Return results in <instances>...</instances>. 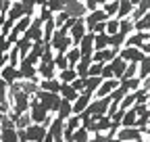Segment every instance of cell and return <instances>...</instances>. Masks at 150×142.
<instances>
[{"instance_id": "obj_5", "label": "cell", "mask_w": 150, "mask_h": 142, "mask_svg": "<svg viewBox=\"0 0 150 142\" xmlns=\"http://www.w3.org/2000/svg\"><path fill=\"white\" fill-rule=\"evenodd\" d=\"M29 142H44L48 136V126L46 123H31L29 128H25Z\"/></svg>"}, {"instance_id": "obj_1", "label": "cell", "mask_w": 150, "mask_h": 142, "mask_svg": "<svg viewBox=\"0 0 150 142\" xmlns=\"http://www.w3.org/2000/svg\"><path fill=\"white\" fill-rule=\"evenodd\" d=\"M33 96H38L46 107H48V111L52 113V115H56L59 113V109H61V104H63V96H61V92H50V90H38Z\"/></svg>"}, {"instance_id": "obj_28", "label": "cell", "mask_w": 150, "mask_h": 142, "mask_svg": "<svg viewBox=\"0 0 150 142\" xmlns=\"http://www.w3.org/2000/svg\"><path fill=\"white\" fill-rule=\"evenodd\" d=\"M54 63H56V67H59V71H63V69L71 67V63H69V57H67V52H56V57H54Z\"/></svg>"}, {"instance_id": "obj_41", "label": "cell", "mask_w": 150, "mask_h": 142, "mask_svg": "<svg viewBox=\"0 0 150 142\" xmlns=\"http://www.w3.org/2000/svg\"><path fill=\"white\" fill-rule=\"evenodd\" d=\"M142 50L146 52V55H150V40H148V42H144V46H142Z\"/></svg>"}, {"instance_id": "obj_20", "label": "cell", "mask_w": 150, "mask_h": 142, "mask_svg": "<svg viewBox=\"0 0 150 142\" xmlns=\"http://www.w3.org/2000/svg\"><path fill=\"white\" fill-rule=\"evenodd\" d=\"M138 128V111L134 109V107H129V109L125 111V117H123V128Z\"/></svg>"}, {"instance_id": "obj_31", "label": "cell", "mask_w": 150, "mask_h": 142, "mask_svg": "<svg viewBox=\"0 0 150 142\" xmlns=\"http://www.w3.org/2000/svg\"><path fill=\"white\" fill-rule=\"evenodd\" d=\"M121 29V19H119V17H110V19L106 21V31L112 36V33H117Z\"/></svg>"}, {"instance_id": "obj_2", "label": "cell", "mask_w": 150, "mask_h": 142, "mask_svg": "<svg viewBox=\"0 0 150 142\" xmlns=\"http://www.w3.org/2000/svg\"><path fill=\"white\" fill-rule=\"evenodd\" d=\"M52 48L56 50V52H67L69 48H73L75 44H73V38H71V33H65L63 29H56V33H54V38H52Z\"/></svg>"}, {"instance_id": "obj_6", "label": "cell", "mask_w": 150, "mask_h": 142, "mask_svg": "<svg viewBox=\"0 0 150 142\" xmlns=\"http://www.w3.org/2000/svg\"><path fill=\"white\" fill-rule=\"evenodd\" d=\"M119 55L125 59V61H129V63H142L148 55L142 50V48H138V46H123L121 50H119Z\"/></svg>"}, {"instance_id": "obj_13", "label": "cell", "mask_w": 150, "mask_h": 142, "mask_svg": "<svg viewBox=\"0 0 150 142\" xmlns=\"http://www.w3.org/2000/svg\"><path fill=\"white\" fill-rule=\"evenodd\" d=\"M25 15H27L25 4L21 2V0H15V2H13V6H11V11H8V19L19 21V19H21V17H25Z\"/></svg>"}, {"instance_id": "obj_22", "label": "cell", "mask_w": 150, "mask_h": 142, "mask_svg": "<svg viewBox=\"0 0 150 142\" xmlns=\"http://www.w3.org/2000/svg\"><path fill=\"white\" fill-rule=\"evenodd\" d=\"M134 9L136 6L131 4L129 0H119V13H117V17H119V19H127V17L134 13Z\"/></svg>"}, {"instance_id": "obj_27", "label": "cell", "mask_w": 150, "mask_h": 142, "mask_svg": "<svg viewBox=\"0 0 150 142\" xmlns=\"http://www.w3.org/2000/svg\"><path fill=\"white\" fill-rule=\"evenodd\" d=\"M125 40H127V36H125V33H121V31H117V33H112V36H110V46L121 50V48L125 46Z\"/></svg>"}, {"instance_id": "obj_7", "label": "cell", "mask_w": 150, "mask_h": 142, "mask_svg": "<svg viewBox=\"0 0 150 142\" xmlns=\"http://www.w3.org/2000/svg\"><path fill=\"white\" fill-rule=\"evenodd\" d=\"M71 38H73V44L79 46V42L83 40V36L88 33V23H86V17H77V21H75V25L71 27Z\"/></svg>"}, {"instance_id": "obj_32", "label": "cell", "mask_w": 150, "mask_h": 142, "mask_svg": "<svg viewBox=\"0 0 150 142\" xmlns=\"http://www.w3.org/2000/svg\"><path fill=\"white\" fill-rule=\"evenodd\" d=\"M102 9L108 13V17H117V13H119V0H108Z\"/></svg>"}, {"instance_id": "obj_42", "label": "cell", "mask_w": 150, "mask_h": 142, "mask_svg": "<svg viewBox=\"0 0 150 142\" xmlns=\"http://www.w3.org/2000/svg\"><path fill=\"white\" fill-rule=\"evenodd\" d=\"M129 2H131V4H134V6H138V4L142 2V0H129Z\"/></svg>"}, {"instance_id": "obj_15", "label": "cell", "mask_w": 150, "mask_h": 142, "mask_svg": "<svg viewBox=\"0 0 150 142\" xmlns=\"http://www.w3.org/2000/svg\"><path fill=\"white\" fill-rule=\"evenodd\" d=\"M15 46L19 48V52H21V59H23V57H27L29 52H31V48H33V40H29L27 36L23 33L21 38H19V40L15 42Z\"/></svg>"}, {"instance_id": "obj_24", "label": "cell", "mask_w": 150, "mask_h": 142, "mask_svg": "<svg viewBox=\"0 0 150 142\" xmlns=\"http://www.w3.org/2000/svg\"><path fill=\"white\" fill-rule=\"evenodd\" d=\"M92 140V132L88 130V128H77L75 130V134H73V142H90Z\"/></svg>"}, {"instance_id": "obj_29", "label": "cell", "mask_w": 150, "mask_h": 142, "mask_svg": "<svg viewBox=\"0 0 150 142\" xmlns=\"http://www.w3.org/2000/svg\"><path fill=\"white\" fill-rule=\"evenodd\" d=\"M136 31H150V11L136 21Z\"/></svg>"}, {"instance_id": "obj_11", "label": "cell", "mask_w": 150, "mask_h": 142, "mask_svg": "<svg viewBox=\"0 0 150 142\" xmlns=\"http://www.w3.org/2000/svg\"><path fill=\"white\" fill-rule=\"evenodd\" d=\"M110 17H108V13L100 6V9H96V11H90L88 15H86V23H88V31L96 25V23H100V21H108Z\"/></svg>"}, {"instance_id": "obj_16", "label": "cell", "mask_w": 150, "mask_h": 142, "mask_svg": "<svg viewBox=\"0 0 150 142\" xmlns=\"http://www.w3.org/2000/svg\"><path fill=\"white\" fill-rule=\"evenodd\" d=\"M79 94H81V92H77V88H75L73 84H65V82H63V88H61V96H63V98L75 102V100L79 98Z\"/></svg>"}, {"instance_id": "obj_39", "label": "cell", "mask_w": 150, "mask_h": 142, "mask_svg": "<svg viewBox=\"0 0 150 142\" xmlns=\"http://www.w3.org/2000/svg\"><path fill=\"white\" fill-rule=\"evenodd\" d=\"M73 86L77 88V92H86V80L83 77H77V80L73 82Z\"/></svg>"}, {"instance_id": "obj_26", "label": "cell", "mask_w": 150, "mask_h": 142, "mask_svg": "<svg viewBox=\"0 0 150 142\" xmlns=\"http://www.w3.org/2000/svg\"><path fill=\"white\" fill-rule=\"evenodd\" d=\"M67 57H69V63H71V67H75V65H77L79 61H81V48L79 46H73V48H69L67 50Z\"/></svg>"}, {"instance_id": "obj_33", "label": "cell", "mask_w": 150, "mask_h": 142, "mask_svg": "<svg viewBox=\"0 0 150 142\" xmlns=\"http://www.w3.org/2000/svg\"><path fill=\"white\" fill-rule=\"evenodd\" d=\"M69 19H71V15H69V11H67V9L54 15V21H56V27H63V25H65V23H67Z\"/></svg>"}, {"instance_id": "obj_17", "label": "cell", "mask_w": 150, "mask_h": 142, "mask_svg": "<svg viewBox=\"0 0 150 142\" xmlns=\"http://www.w3.org/2000/svg\"><path fill=\"white\" fill-rule=\"evenodd\" d=\"M0 140H2V142H21V140H19V130H17V128L2 126V134H0Z\"/></svg>"}, {"instance_id": "obj_40", "label": "cell", "mask_w": 150, "mask_h": 142, "mask_svg": "<svg viewBox=\"0 0 150 142\" xmlns=\"http://www.w3.org/2000/svg\"><path fill=\"white\" fill-rule=\"evenodd\" d=\"M90 31H94V33H102V31H106V21H100V23H96Z\"/></svg>"}, {"instance_id": "obj_23", "label": "cell", "mask_w": 150, "mask_h": 142, "mask_svg": "<svg viewBox=\"0 0 150 142\" xmlns=\"http://www.w3.org/2000/svg\"><path fill=\"white\" fill-rule=\"evenodd\" d=\"M102 82H104L102 75H90V77L86 80V90H92L94 94H96V90L102 86Z\"/></svg>"}, {"instance_id": "obj_37", "label": "cell", "mask_w": 150, "mask_h": 142, "mask_svg": "<svg viewBox=\"0 0 150 142\" xmlns=\"http://www.w3.org/2000/svg\"><path fill=\"white\" fill-rule=\"evenodd\" d=\"M21 2L25 4V9H27V15H33V9L38 6V2H40V0H21Z\"/></svg>"}, {"instance_id": "obj_35", "label": "cell", "mask_w": 150, "mask_h": 142, "mask_svg": "<svg viewBox=\"0 0 150 142\" xmlns=\"http://www.w3.org/2000/svg\"><path fill=\"white\" fill-rule=\"evenodd\" d=\"M142 80H146V77H150V57H146L142 63H140V73H138Z\"/></svg>"}, {"instance_id": "obj_10", "label": "cell", "mask_w": 150, "mask_h": 142, "mask_svg": "<svg viewBox=\"0 0 150 142\" xmlns=\"http://www.w3.org/2000/svg\"><path fill=\"white\" fill-rule=\"evenodd\" d=\"M94 98H96V96H94V92H92V90H86V92H81V94H79V98L73 102V113H75V115L83 113V111L88 109V107H90V102H92Z\"/></svg>"}, {"instance_id": "obj_18", "label": "cell", "mask_w": 150, "mask_h": 142, "mask_svg": "<svg viewBox=\"0 0 150 142\" xmlns=\"http://www.w3.org/2000/svg\"><path fill=\"white\" fill-rule=\"evenodd\" d=\"M40 88L42 90H50V92H61L63 82L59 77H52V80H40Z\"/></svg>"}, {"instance_id": "obj_19", "label": "cell", "mask_w": 150, "mask_h": 142, "mask_svg": "<svg viewBox=\"0 0 150 142\" xmlns=\"http://www.w3.org/2000/svg\"><path fill=\"white\" fill-rule=\"evenodd\" d=\"M77 77H79V73H77V69H75V67H67V69L59 71V80L65 82V84H73Z\"/></svg>"}, {"instance_id": "obj_8", "label": "cell", "mask_w": 150, "mask_h": 142, "mask_svg": "<svg viewBox=\"0 0 150 142\" xmlns=\"http://www.w3.org/2000/svg\"><path fill=\"white\" fill-rule=\"evenodd\" d=\"M44 19L42 17H35L33 19V23L29 25V29L25 31V36L29 40H33V42H38V40H44Z\"/></svg>"}, {"instance_id": "obj_25", "label": "cell", "mask_w": 150, "mask_h": 142, "mask_svg": "<svg viewBox=\"0 0 150 142\" xmlns=\"http://www.w3.org/2000/svg\"><path fill=\"white\" fill-rule=\"evenodd\" d=\"M110 46V33L108 31H102V33H96V50H104Z\"/></svg>"}, {"instance_id": "obj_9", "label": "cell", "mask_w": 150, "mask_h": 142, "mask_svg": "<svg viewBox=\"0 0 150 142\" xmlns=\"http://www.w3.org/2000/svg\"><path fill=\"white\" fill-rule=\"evenodd\" d=\"M119 86H121V80H119V77H110V80H104V82H102V86H100L98 90H96V94H94V96H96V98L110 96V94L115 92Z\"/></svg>"}, {"instance_id": "obj_4", "label": "cell", "mask_w": 150, "mask_h": 142, "mask_svg": "<svg viewBox=\"0 0 150 142\" xmlns=\"http://www.w3.org/2000/svg\"><path fill=\"white\" fill-rule=\"evenodd\" d=\"M144 132L140 130V128H121L119 132H117V140L119 142H146L144 138Z\"/></svg>"}, {"instance_id": "obj_3", "label": "cell", "mask_w": 150, "mask_h": 142, "mask_svg": "<svg viewBox=\"0 0 150 142\" xmlns=\"http://www.w3.org/2000/svg\"><path fill=\"white\" fill-rule=\"evenodd\" d=\"M0 77H2V82L4 84H8V86H15L17 82H21L23 80V73H21V69L19 67H15V65H4L2 69H0Z\"/></svg>"}, {"instance_id": "obj_21", "label": "cell", "mask_w": 150, "mask_h": 142, "mask_svg": "<svg viewBox=\"0 0 150 142\" xmlns=\"http://www.w3.org/2000/svg\"><path fill=\"white\" fill-rule=\"evenodd\" d=\"M56 115H59L61 119H69L71 115H75L73 113V100H67V98H63V104H61V109H59V113H56Z\"/></svg>"}, {"instance_id": "obj_36", "label": "cell", "mask_w": 150, "mask_h": 142, "mask_svg": "<svg viewBox=\"0 0 150 142\" xmlns=\"http://www.w3.org/2000/svg\"><path fill=\"white\" fill-rule=\"evenodd\" d=\"M104 65H106V63H96V61H94V63H92V67H90V75H102Z\"/></svg>"}, {"instance_id": "obj_30", "label": "cell", "mask_w": 150, "mask_h": 142, "mask_svg": "<svg viewBox=\"0 0 150 142\" xmlns=\"http://www.w3.org/2000/svg\"><path fill=\"white\" fill-rule=\"evenodd\" d=\"M15 121H17V130H25V128H29L31 123H33V119H31L29 113H23L21 117H17Z\"/></svg>"}, {"instance_id": "obj_34", "label": "cell", "mask_w": 150, "mask_h": 142, "mask_svg": "<svg viewBox=\"0 0 150 142\" xmlns=\"http://www.w3.org/2000/svg\"><path fill=\"white\" fill-rule=\"evenodd\" d=\"M46 6H48V9L56 15V13L65 11V6H67V4H65V0H48V4H46Z\"/></svg>"}, {"instance_id": "obj_38", "label": "cell", "mask_w": 150, "mask_h": 142, "mask_svg": "<svg viewBox=\"0 0 150 142\" xmlns=\"http://www.w3.org/2000/svg\"><path fill=\"white\" fill-rule=\"evenodd\" d=\"M102 77H104V80H110V77H115V71H112L110 63H106V65H104V69H102Z\"/></svg>"}, {"instance_id": "obj_12", "label": "cell", "mask_w": 150, "mask_h": 142, "mask_svg": "<svg viewBox=\"0 0 150 142\" xmlns=\"http://www.w3.org/2000/svg\"><path fill=\"white\" fill-rule=\"evenodd\" d=\"M79 48H81V55H94L96 52V33L88 31L83 36V40L79 42Z\"/></svg>"}, {"instance_id": "obj_14", "label": "cell", "mask_w": 150, "mask_h": 142, "mask_svg": "<svg viewBox=\"0 0 150 142\" xmlns=\"http://www.w3.org/2000/svg\"><path fill=\"white\" fill-rule=\"evenodd\" d=\"M127 65H129V61H125L121 55L115 59V61H110V67H112V71H115V77H119V80H123V75H125V71H127Z\"/></svg>"}]
</instances>
